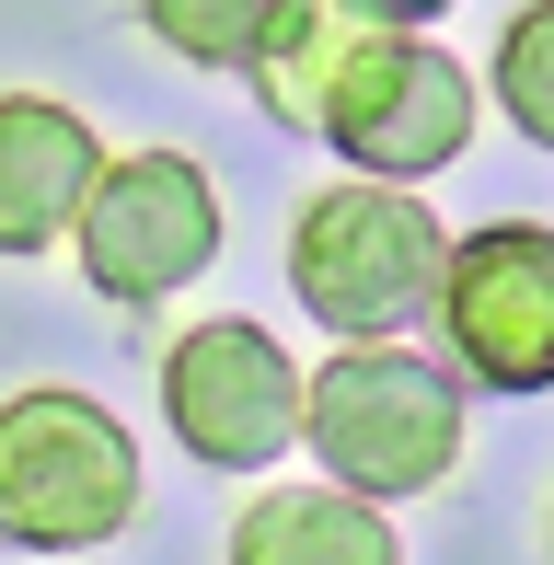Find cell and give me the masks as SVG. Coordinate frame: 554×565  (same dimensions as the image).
<instances>
[{
    "instance_id": "1",
    "label": "cell",
    "mask_w": 554,
    "mask_h": 565,
    "mask_svg": "<svg viewBox=\"0 0 554 565\" xmlns=\"http://www.w3.org/2000/svg\"><path fill=\"white\" fill-rule=\"evenodd\" d=\"M300 450L370 508L427 497L462 461V381L416 347H335L323 370H300Z\"/></svg>"
},
{
    "instance_id": "2",
    "label": "cell",
    "mask_w": 554,
    "mask_h": 565,
    "mask_svg": "<svg viewBox=\"0 0 554 565\" xmlns=\"http://www.w3.org/2000/svg\"><path fill=\"white\" fill-rule=\"evenodd\" d=\"M439 266H450V231L405 185H359L347 173V185L300 196V220H289V300L335 347H393L439 300Z\"/></svg>"
},
{
    "instance_id": "3",
    "label": "cell",
    "mask_w": 554,
    "mask_h": 565,
    "mask_svg": "<svg viewBox=\"0 0 554 565\" xmlns=\"http://www.w3.org/2000/svg\"><path fill=\"white\" fill-rule=\"evenodd\" d=\"M139 520V439L116 427V404L35 381L0 393V543L23 554H93Z\"/></svg>"
},
{
    "instance_id": "4",
    "label": "cell",
    "mask_w": 554,
    "mask_h": 565,
    "mask_svg": "<svg viewBox=\"0 0 554 565\" xmlns=\"http://www.w3.org/2000/svg\"><path fill=\"white\" fill-rule=\"evenodd\" d=\"M70 254L93 300H173L185 277L220 266V185L185 150H116L70 220Z\"/></svg>"
},
{
    "instance_id": "5",
    "label": "cell",
    "mask_w": 554,
    "mask_h": 565,
    "mask_svg": "<svg viewBox=\"0 0 554 565\" xmlns=\"http://www.w3.org/2000/svg\"><path fill=\"white\" fill-rule=\"evenodd\" d=\"M312 139H335L359 185H416V173L462 162V139H473V70L450 58V46L382 23V35L347 58V82H335V105H323Z\"/></svg>"
},
{
    "instance_id": "6",
    "label": "cell",
    "mask_w": 554,
    "mask_h": 565,
    "mask_svg": "<svg viewBox=\"0 0 554 565\" xmlns=\"http://www.w3.org/2000/svg\"><path fill=\"white\" fill-rule=\"evenodd\" d=\"M427 312H439L473 393H554V231L543 220L462 231Z\"/></svg>"
},
{
    "instance_id": "7",
    "label": "cell",
    "mask_w": 554,
    "mask_h": 565,
    "mask_svg": "<svg viewBox=\"0 0 554 565\" xmlns=\"http://www.w3.org/2000/svg\"><path fill=\"white\" fill-rule=\"evenodd\" d=\"M162 427L185 439L209 473H266L277 450L300 439V370L266 323L220 312V323H185L162 347Z\"/></svg>"
},
{
    "instance_id": "8",
    "label": "cell",
    "mask_w": 554,
    "mask_h": 565,
    "mask_svg": "<svg viewBox=\"0 0 554 565\" xmlns=\"http://www.w3.org/2000/svg\"><path fill=\"white\" fill-rule=\"evenodd\" d=\"M93 173H105L93 116H70L58 93H0V254L70 243V220H82Z\"/></svg>"
},
{
    "instance_id": "9",
    "label": "cell",
    "mask_w": 554,
    "mask_h": 565,
    "mask_svg": "<svg viewBox=\"0 0 554 565\" xmlns=\"http://www.w3.org/2000/svg\"><path fill=\"white\" fill-rule=\"evenodd\" d=\"M232 565H405V543L347 484H266L232 520Z\"/></svg>"
},
{
    "instance_id": "10",
    "label": "cell",
    "mask_w": 554,
    "mask_h": 565,
    "mask_svg": "<svg viewBox=\"0 0 554 565\" xmlns=\"http://www.w3.org/2000/svg\"><path fill=\"white\" fill-rule=\"evenodd\" d=\"M300 12H312V0H139V23L173 58H196V70H266L277 46L300 35Z\"/></svg>"
},
{
    "instance_id": "11",
    "label": "cell",
    "mask_w": 554,
    "mask_h": 565,
    "mask_svg": "<svg viewBox=\"0 0 554 565\" xmlns=\"http://www.w3.org/2000/svg\"><path fill=\"white\" fill-rule=\"evenodd\" d=\"M497 105L532 150H554V0H520V23L497 35Z\"/></svg>"
},
{
    "instance_id": "12",
    "label": "cell",
    "mask_w": 554,
    "mask_h": 565,
    "mask_svg": "<svg viewBox=\"0 0 554 565\" xmlns=\"http://www.w3.org/2000/svg\"><path fill=\"white\" fill-rule=\"evenodd\" d=\"M347 12H359V23H393V35H416V23H439L450 0H347Z\"/></svg>"
},
{
    "instance_id": "13",
    "label": "cell",
    "mask_w": 554,
    "mask_h": 565,
    "mask_svg": "<svg viewBox=\"0 0 554 565\" xmlns=\"http://www.w3.org/2000/svg\"><path fill=\"white\" fill-rule=\"evenodd\" d=\"M543 543H554V508H543Z\"/></svg>"
}]
</instances>
